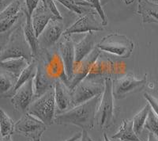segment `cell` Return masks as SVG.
Returning a JSON list of instances; mask_svg holds the SVG:
<instances>
[{
  "mask_svg": "<svg viewBox=\"0 0 158 141\" xmlns=\"http://www.w3.org/2000/svg\"><path fill=\"white\" fill-rule=\"evenodd\" d=\"M113 80L111 78H105V88L102 94L101 103L96 114V123L101 129L110 128L115 119V105H114Z\"/></svg>",
  "mask_w": 158,
  "mask_h": 141,
  "instance_id": "4",
  "label": "cell"
},
{
  "mask_svg": "<svg viewBox=\"0 0 158 141\" xmlns=\"http://www.w3.org/2000/svg\"><path fill=\"white\" fill-rule=\"evenodd\" d=\"M55 97L56 107L59 111L64 112L72 107V91L68 86L61 79H57L55 83Z\"/></svg>",
  "mask_w": 158,
  "mask_h": 141,
  "instance_id": "17",
  "label": "cell"
},
{
  "mask_svg": "<svg viewBox=\"0 0 158 141\" xmlns=\"http://www.w3.org/2000/svg\"><path fill=\"white\" fill-rule=\"evenodd\" d=\"M81 136H82V132H78V133H76L74 136L70 137V139H67L66 141H76L78 139H80V138L81 137ZM28 141H31V140H28Z\"/></svg>",
  "mask_w": 158,
  "mask_h": 141,
  "instance_id": "36",
  "label": "cell"
},
{
  "mask_svg": "<svg viewBox=\"0 0 158 141\" xmlns=\"http://www.w3.org/2000/svg\"><path fill=\"white\" fill-rule=\"evenodd\" d=\"M101 54V51L96 46L95 49L92 51L88 56H86L82 61L80 62L77 65L74 67V77L70 82V85H69L70 91H73L78 83H81L89 75L92 68Z\"/></svg>",
  "mask_w": 158,
  "mask_h": 141,
  "instance_id": "12",
  "label": "cell"
},
{
  "mask_svg": "<svg viewBox=\"0 0 158 141\" xmlns=\"http://www.w3.org/2000/svg\"><path fill=\"white\" fill-rule=\"evenodd\" d=\"M71 12L78 15H84L95 11L94 6L86 0H56Z\"/></svg>",
  "mask_w": 158,
  "mask_h": 141,
  "instance_id": "22",
  "label": "cell"
},
{
  "mask_svg": "<svg viewBox=\"0 0 158 141\" xmlns=\"http://www.w3.org/2000/svg\"><path fill=\"white\" fill-rule=\"evenodd\" d=\"M34 98L33 79L29 80L20 87L11 98V102L18 112L25 114L27 113L29 105Z\"/></svg>",
  "mask_w": 158,
  "mask_h": 141,
  "instance_id": "14",
  "label": "cell"
},
{
  "mask_svg": "<svg viewBox=\"0 0 158 141\" xmlns=\"http://www.w3.org/2000/svg\"><path fill=\"white\" fill-rule=\"evenodd\" d=\"M53 18H57L53 15V14L45 6L44 4L40 0L37 8L35 10L32 15V23L37 37H39L49 22Z\"/></svg>",
  "mask_w": 158,
  "mask_h": 141,
  "instance_id": "16",
  "label": "cell"
},
{
  "mask_svg": "<svg viewBox=\"0 0 158 141\" xmlns=\"http://www.w3.org/2000/svg\"><path fill=\"white\" fill-rule=\"evenodd\" d=\"M95 32H89L74 45L75 48V66L82 61L86 56L96 48L95 46ZM74 66V67H75Z\"/></svg>",
  "mask_w": 158,
  "mask_h": 141,
  "instance_id": "18",
  "label": "cell"
},
{
  "mask_svg": "<svg viewBox=\"0 0 158 141\" xmlns=\"http://www.w3.org/2000/svg\"><path fill=\"white\" fill-rule=\"evenodd\" d=\"M31 62L23 57L7 59L1 61V69L18 78Z\"/></svg>",
  "mask_w": 158,
  "mask_h": 141,
  "instance_id": "21",
  "label": "cell"
},
{
  "mask_svg": "<svg viewBox=\"0 0 158 141\" xmlns=\"http://www.w3.org/2000/svg\"><path fill=\"white\" fill-rule=\"evenodd\" d=\"M152 2H156V3L157 2L158 3V0H152Z\"/></svg>",
  "mask_w": 158,
  "mask_h": 141,
  "instance_id": "42",
  "label": "cell"
},
{
  "mask_svg": "<svg viewBox=\"0 0 158 141\" xmlns=\"http://www.w3.org/2000/svg\"><path fill=\"white\" fill-rule=\"evenodd\" d=\"M148 141H158V137L152 132H149L148 136Z\"/></svg>",
  "mask_w": 158,
  "mask_h": 141,
  "instance_id": "37",
  "label": "cell"
},
{
  "mask_svg": "<svg viewBox=\"0 0 158 141\" xmlns=\"http://www.w3.org/2000/svg\"><path fill=\"white\" fill-rule=\"evenodd\" d=\"M80 141H94L92 138L88 135L87 130H82V136H81Z\"/></svg>",
  "mask_w": 158,
  "mask_h": 141,
  "instance_id": "35",
  "label": "cell"
},
{
  "mask_svg": "<svg viewBox=\"0 0 158 141\" xmlns=\"http://www.w3.org/2000/svg\"><path fill=\"white\" fill-rule=\"evenodd\" d=\"M1 1H2H2H3V0H1Z\"/></svg>",
  "mask_w": 158,
  "mask_h": 141,
  "instance_id": "43",
  "label": "cell"
},
{
  "mask_svg": "<svg viewBox=\"0 0 158 141\" xmlns=\"http://www.w3.org/2000/svg\"><path fill=\"white\" fill-rule=\"evenodd\" d=\"M56 107L55 88L53 87L41 97L32 101L27 113L43 121L46 125H51L54 123L56 118Z\"/></svg>",
  "mask_w": 158,
  "mask_h": 141,
  "instance_id": "5",
  "label": "cell"
},
{
  "mask_svg": "<svg viewBox=\"0 0 158 141\" xmlns=\"http://www.w3.org/2000/svg\"><path fill=\"white\" fill-rule=\"evenodd\" d=\"M97 47L101 51L115 55L119 58L127 59L133 53L135 44L125 35L111 33L103 37Z\"/></svg>",
  "mask_w": 158,
  "mask_h": 141,
  "instance_id": "6",
  "label": "cell"
},
{
  "mask_svg": "<svg viewBox=\"0 0 158 141\" xmlns=\"http://www.w3.org/2000/svg\"><path fill=\"white\" fill-rule=\"evenodd\" d=\"M111 138L120 141H142L134 130L133 120H123L119 130Z\"/></svg>",
  "mask_w": 158,
  "mask_h": 141,
  "instance_id": "23",
  "label": "cell"
},
{
  "mask_svg": "<svg viewBox=\"0 0 158 141\" xmlns=\"http://www.w3.org/2000/svg\"><path fill=\"white\" fill-rule=\"evenodd\" d=\"M104 141H111L108 138V136H107V134L105 133V132H104Z\"/></svg>",
  "mask_w": 158,
  "mask_h": 141,
  "instance_id": "41",
  "label": "cell"
},
{
  "mask_svg": "<svg viewBox=\"0 0 158 141\" xmlns=\"http://www.w3.org/2000/svg\"><path fill=\"white\" fill-rule=\"evenodd\" d=\"M23 57L29 62L33 60L32 51L25 40L23 27L18 26L11 32L7 41L1 48V61L10 58Z\"/></svg>",
  "mask_w": 158,
  "mask_h": 141,
  "instance_id": "2",
  "label": "cell"
},
{
  "mask_svg": "<svg viewBox=\"0 0 158 141\" xmlns=\"http://www.w3.org/2000/svg\"><path fill=\"white\" fill-rule=\"evenodd\" d=\"M37 66H38V60L37 59L34 58L32 60L30 63L29 64L26 68L22 72V74L20 75L18 77V81H17L16 86H15L14 91H13V94L15 95L16 91H18L20 87L23 86L25 83H27L29 80L34 79L35 75H36V70H37ZM13 95V96H14Z\"/></svg>",
  "mask_w": 158,
  "mask_h": 141,
  "instance_id": "25",
  "label": "cell"
},
{
  "mask_svg": "<svg viewBox=\"0 0 158 141\" xmlns=\"http://www.w3.org/2000/svg\"><path fill=\"white\" fill-rule=\"evenodd\" d=\"M105 88V78L89 77L83 79L72 91V107L89 101L96 96L104 93Z\"/></svg>",
  "mask_w": 158,
  "mask_h": 141,
  "instance_id": "3",
  "label": "cell"
},
{
  "mask_svg": "<svg viewBox=\"0 0 158 141\" xmlns=\"http://www.w3.org/2000/svg\"><path fill=\"white\" fill-rule=\"evenodd\" d=\"M0 125H1V137L10 136L15 132V124L14 121L4 112L2 109L0 110Z\"/></svg>",
  "mask_w": 158,
  "mask_h": 141,
  "instance_id": "27",
  "label": "cell"
},
{
  "mask_svg": "<svg viewBox=\"0 0 158 141\" xmlns=\"http://www.w3.org/2000/svg\"><path fill=\"white\" fill-rule=\"evenodd\" d=\"M123 1L126 5H130V4H131L132 2H133L134 0H123Z\"/></svg>",
  "mask_w": 158,
  "mask_h": 141,
  "instance_id": "39",
  "label": "cell"
},
{
  "mask_svg": "<svg viewBox=\"0 0 158 141\" xmlns=\"http://www.w3.org/2000/svg\"><path fill=\"white\" fill-rule=\"evenodd\" d=\"M145 128L158 137V116L151 109L145 124Z\"/></svg>",
  "mask_w": 158,
  "mask_h": 141,
  "instance_id": "29",
  "label": "cell"
},
{
  "mask_svg": "<svg viewBox=\"0 0 158 141\" xmlns=\"http://www.w3.org/2000/svg\"><path fill=\"white\" fill-rule=\"evenodd\" d=\"M47 129V125L31 114H23L15 124V132L30 138L32 141H41L42 135Z\"/></svg>",
  "mask_w": 158,
  "mask_h": 141,
  "instance_id": "8",
  "label": "cell"
},
{
  "mask_svg": "<svg viewBox=\"0 0 158 141\" xmlns=\"http://www.w3.org/2000/svg\"><path fill=\"white\" fill-rule=\"evenodd\" d=\"M144 98L147 100L148 103L150 105L151 109H153V112L158 116V98H155L154 96L149 94L147 92L144 93Z\"/></svg>",
  "mask_w": 158,
  "mask_h": 141,
  "instance_id": "33",
  "label": "cell"
},
{
  "mask_svg": "<svg viewBox=\"0 0 158 141\" xmlns=\"http://www.w3.org/2000/svg\"><path fill=\"white\" fill-rule=\"evenodd\" d=\"M22 9V4L19 0H14L10 3L8 4L0 13V20L6 18H12L19 15Z\"/></svg>",
  "mask_w": 158,
  "mask_h": 141,
  "instance_id": "28",
  "label": "cell"
},
{
  "mask_svg": "<svg viewBox=\"0 0 158 141\" xmlns=\"http://www.w3.org/2000/svg\"><path fill=\"white\" fill-rule=\"evenodd\" d=\"M20 17H21V13H20L19 15L12 17V18H6V19L0 20V32H1V33L2 34L5 32L9 30L13 25H15V22L18 21V19Z\"/></svg>",
  "mask_w": 158,
  "mask_h": 141,
  "instance_id": "30",
  "label": "cell"
},
{
  "mask_svg": "<svg viewBox=\"0 0 158 141\" xmlns=\"http://www.w3.org/2000/svg\"><path fill=\"white\" fill-rule=\"evenodd\" d=\"M45 70L53 79H61L69 87L70 81L66 73L64 63L59 53H47L44 61Z\"/></svg>",
  "mask_w": 158,
  "mask_h": 141,
  "instance_id": "13",
  "label": "cell"
},
{
  "mask_svg": "<svg viewBox=\"0 0 158 141\" xmlns=\"http://www.w3.org/2000/svg\"><path fill=\"white\" fill-rule=\"evenodd\" d=\"M1 141H13L12 138H11V135L6 136H3L1 137Z\"/></svg>",
  "mask_w": 158,
  "mask_h": 141,
  "instance_id": "38",
  "label": "cell"
},
{
  "mask_svg": "<svg viewBox=\"0 0 158 141\" xmlns=\"http://www.w3.org/2000/svg\"><path fill=\"white\" fill-rule=\"evenodd\" d=\"M101 18L97 11H94L82 15L70 27L64 31L63 35H71L74 33H85L89 32H99L104 29Z\"/></svg>",
  "mask_w": 158,
  "mask_h": 141,
  "instance_id": "9",
  "label": "cell"
},
{
  "mask_svg": "<svg viewBox=\"0 0 158 141\" xmlns=\"http://www.w3.org/2000/svg\"><path fill=\"white\" fill-rule=\"evenodd\" d=\"M56 80L51 78L45 70L44 62L38 61L37 70L33 79L34 98H37L47 93L55 87Z\"/></svg>",
  "mask_w": 158,
  "mask_h": 141,
  "instance_id": "15",
  "label": "cell"
},
{
  "mask_svg": "<svg viewBox=\"0 0 158 141\" xmlns=\"http://www.w3.org/2000/svg\"><path fill=\"white\" fill-rule=\"evenodd\" d=\"M41 2L44 4V6L51 12L53 14L56 18H57L58 19H61L63 20V18L61 15L60 12L59 11V10L57 9V6H56V3H55L54 0H41Z\"/></svg>",
  "mask_w": 158,
  "mask_h": 141,
  "instance_id": "32",
  "label": "cell"
},
{
  "mask_svg": "<svg viewBox=\"0 0 158 141\" xmlns=\"http://www.w3.org/2000/svg\"><path fill=\"white\" fill-rule=\"evenodd\" d=\"M137 13L142 16L143 23L158 25V3L149 0H138Z\"/></svg>",
  "mask_w": 158,
  "mask_h": 141,
  "instance_id": "19",
  "label": "cell"
},
{
  "mask_svg": "<svg viewBox=\"0 0 158 141\" xmlns=\"http://www.w3.org/2000/svg\"><path fill=\"white\" fill-rule=\"evenodd\" d=\"M147 83V75L142 79H137L133 74H127L113 80V95L116 99H122L127 94L142 91Z\"/></svg>",
  "mask_w": 158,
  "mask_h": 141,
  "instance_id": "7",
  "label": "cell"
},
{
  "mask_svg": "<svg viewBox=\"0 0 158 141\" xmlns=\"http://www.w3.org/2000/svg\"><path fill=\"white\" fill-rule=\"evenodd\" d=\"M86 1L87 2H90L92 5L94 6V9L97 11L98 15L101 17L103 25H104V26H106V25H108V18H107L106 15H105V13H104V10H103L101 0H86Z\"/></svg>",
  "mask_w": 158,
  "mask_h": 141,
  "instance_id": "31",
  "label": "cell"
},
{
  "mask_svg": "<svg viewBox=\"0 0 158 141\" xmlns=\"http://www.w3.org/2000/svg\"><path fill=\"white\" fill-rule=\"evenodd\" d=\"M22 9H23V12L25 15V22L22 25L25 40L27 41L31 51H32V57L36 59L40 52L39 41H38V37L36 36V33H35L33 25H32V16L29 15L25 8H22Z\"/></svg>",
  "mask_w": 158,
  "mask_h": 141,
  "instance_id": "20",
  "label": "cell"
},
{
  "mask_svg": "<svg viewBox=\"0 0 158 141\" xmlns=\"http://www.w3.org/2000/svg\"><path fill=\"white\" fill-rule=\"evenodd\" d=\"M40 0H25V10L32 16L35 10L37 8Z\"/></svg>",
  "mask_w": 158,
  "mask_h": 141,
  "instance_id": "34",
  "label": "cell"
},
{
  "mask_svg": "<svg viewBox=\"0 0 158 141\" xmlns=\"http://www.w3.org/2000/svg\"><path fill=\"white\" fill-rule=\"evenodd\" d=\"M101 97L102 94L97 95L86 102L57 114L54 123L58 125L72 124L80 127L83 130H91L94 128L96 114L101 103Z\"/></svg>",
  "mask_w": 158,
  "mask_h": 141,
  "instance_id": "1",
  "label": "cell"
},
{
  "mask_svg": "<svg viewBox=\"0 0 158 141\" xmlns=\"http://www.w3.org/2000/svg\"><path fill=\"white\" fill-rule=\"evenodd\" d=\"M73 40L70 35H63L61 41L58 46V51L63 60L66 73L69 81L74 77V66H75V48Z\"/></svg>",
  "mask_w": 158,
  "mask_h": 141,
  "instance_id": "11",
  "label": "cell"
},
{
  "mask_svg": "<svg viewBox=\"0 0 158 141\" xmlns=\"http://www.w3.org/2000/svg\"><path fill=\"white\" fill-rule=\"evenodd\" d=\"M151 109V106L149 103L146 104L145 105L142 110L139 111L138 113L134 117L133 120V126L134 130H135V133L137 135L141 134L142 131L145 128V124H146V121L147 119V117L149 115V110Z\"/></svg>",
  "mask_w": 158,
  "mask_h": 141,
  "instance_id": "26",
  "label": "cell"
},
{
  "mask_svg": "<svg viewBox=\"0 0 158 141\" xmlns=\"http://www.w3.org/2000/svg\"><path fill=\"white\" fill-rule=\"evenodd\" d=\"M18 77L13 75L5 70L0 74V92L2 98H12L13 91L16 86Z\"/></svg>",
  "mask_w": 158,
  "mask_h": 141,
  "instance_id": "24",
  "label": "cell"
},
{
  "mask_svg": "<svg viewBox=\"0 0 158 141\" xmlns=\"http://www.w3.org/2000/svg\"><path fill=\"white\" fill-rule=\"evenodd\" d=\"M64 24L63 20L53 18L49 22L44 30L38 37L40 49L48 50L56 45L64 33Z\"/></svg>",
  "mask_w": 158,
  "mask_h": 141,
  "instance_id": "10",
  "label": "cell"
},
{
  "mask_svg": "<svg viewBox=\"0 0 158 141\" xmlns=\"http://www.w3.org/2000/svg\"><path fill=\"white\" fill-rule=\"evenodd\" d=\"M110 0H101V5H102V6L104 5H105V4L107 3L108 2H109Z\"/></svg>",
  "mask_w": 158,
  "mask_h": 141,
  "instance_id": "40",
  "label": "cell"
}]
</instances>
